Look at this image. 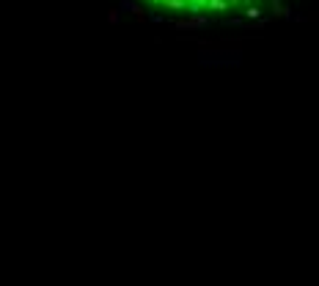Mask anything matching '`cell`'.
Wrapping results in <instances>:
<instances>
[{
  "label": "cell",
  "instance_id": "1",
  "mask_svg": "<svg viewBox=\"0 0 319 286\" xmlns=\"http://www.w3.org/2000/svg\"><path fill=\"white\" fill-rule=\"evenodd\" d=\"M138 3L173 20H234L256 14L272 0H138Z\"/></svg>",
  "mask_w": 319,
  "mask_h": 286
}]
</instances>
